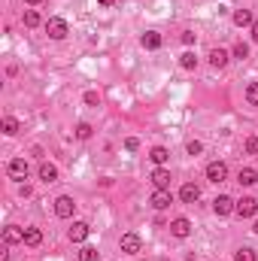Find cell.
<instances>
[{
  "label": "cell",
  "instance_id": "cell-1",
  "mask_svg": "<svg viewBox=\"0 0 258 261\" xmlns=\"http://www.w3.org/2000/svg\"><path fill=\"white\" fill-rule=\"evenodd\" d=\"M46 33H49L52 40H64V36L70 33V27H67L64 18H49V21H46Z\"/></svg>",
  "mask_w": 258,
  "mask_h": 261
},
{
  "label": "cell",
  "instance_id": "cell-2",
  "mask_svg": "<svg viewBox=\"0 0 258 261\" xmlns=\"http://www.w3.org/2000/svg\"><path fill=\"white\" fill-rule=\"evenodd\" d=\"M207 179L216 182V185L225 182V179H228V164H225V161H213V164H207Z\"/></svg>",
  "mask_w": 258,
  "mask_h": 261
},
{
  "label": "cell",
  "instance_id": "cell-3",
  "mask_svg": "<svg viewBox=\"0 0 258 261\" xmlns=\"http://www.w3.org/2000/svg\"><path fill=\"white\" fill-rule=\"evenodd\" d=\"M73 210H76V201H73L70 195H61V198L55 201V216H58V219H70Z\"/></svg>",
  "mask_w": 258,
  "mask_h": 261
},
{
  "label": "cell",
  "instance_id": "cell-4",
  "mask_svg": "<svg viewBox=\"0 0 258 261\" xmlns=\"http://www.w3.org/2000/svg\"><path fill=\"white\" fill-rule=\"evenodd\" d=\"M149 204H152L155 210H167V207L173 204V195H170V189H155V192H152V198H149Z\"/></svg>",
  "mask_w": 258,
  "mask_h": 261
},
{
  "label": "cell",
  "instance_id": "cell-5",
  "mask_svg": "<svg viewBox=\"0 0 258 261\" xmlns=\"http://www.w3.org/2000/svg\"><path fill=\"white\" fill-rule=\"evenodd\" d=\"M119 246H122V252H125V255H137V252H140V246H143V240H140V234H134V231H131V234H122V243H119Z\"/></svg>",
  "mask_w": 258,
  "mask_h": 261
},
{
  "label": "cell",
  "instance_id": "cell-6",
  "mask_svg": "<svg viewBox=\"0 0 258 261\" xmlns=\"http://www.w3.org/2000/svg\"><path fill=\"white\" fill-rule=\"evenodd\" d=\"M234 213H237L240 219L255 216V213H258V201H255V198H240V201H237V207H234Z\"/></svg>",
  "mask_w": 258,
  "mask_h": 261
},
{
  "label": "cell",
  "instance_id": "cell-7",
  "mask_svg": "<svg viewBox=\"0 0 258 261\" xmlns=\"http://www.w3.org/2000/svg\"><path fill=\"white\" fill-rule=\"evenodd\" d=\"M234 207H237V201L228 198V195H219V198L213 201V213H216V216H228V213H234Z\"/></svg>",
  "mask_w": 258,
  "mask_h": 261
},
{
  "label": "cell",
  "instance_id": "cell-8",
  "mask_svg": "<svg viewBox=\"0 0 258 261\" xmlns=\"http://www.w3.org/2000/svg\"><path fill=\"white\" fill-rule=\"evenodd\" d=\"M88 234H91V225L88 222H73V228H70V243H85L88 240Z\"/></svg>",
  "mask_w": 258,
  "mask_h": 261
},
{
  "label": "cell",
  "instance_id": "cell-9",
  "mask_svg": "<svg viewBox=\"0 0 258 261\" xmlns=\"http://www.w3.org/2000/svg\"><path fill=\"white\" fill-rule=\"evenodd\" d=\"M27 173H30V167H27L24 158H12L9 161V176L12 179H27Z\"/></svg>",
  "mask_w": 258,
  "mask_h": 261
},
{
  "label": "cell",
  "instance_id": "cell-10",
  "mask_svg": "<svg viewBox=\"0 0 258 261\" xmlns=\"http://www.w3.org/2000/svg\"><path fill=\"white\" fill-rule=\"evenodd\" d=\"M149 179H152L155 189H170V170H167V167H155Z\"/></svg>",
  "mask_w": 258,
  "mask_h": 261
},
{
  "label": "cell",
  "instance_id": "cell-11",
  "mask_svg": "<svg viewBox=\"0 0 258 261\" xmlns=\"http://www.w3.org/2000/svg\"><path fill=\"white\" fill-rule=\"evenodd\" d=\"M170 234H173V237H189V234H192V222H189L186 216L173 219V222H170Z\"/></svg>",
  "mask_w": 258,
  "mask_h": 261
},
{
  "label": "cell",
  "instance_id": "cell-12",
  "mask_svg": "<svg viewBox=\"0 0 258 261\" xmlns=\"http://www.w3.org/2000/svg\"><path fill=\"white\" fill-rule=\"evenodd\" d=\"M179 198H182V204H195V201L201 198V189H198L195 182H186V185L179 189Z\"/></svg>",
  "mask_w": 258,
  "mask_h": 261
},
{
  "label": "cell",
  "instance_id": "cell-13",
  "mask_svg": "<svg viewBox=\"0 0 258 261\" xmlns=\"http://www.w3.org/2000/svg\"><path fill=\"white\" fill-rule=\"evenodd\" d=\"M231 21H234L237 27H249V24H255V18H252V12H249V9H234Z\"/></svg>",
  "mask_w": 258,
  "mask_h": 261
},
{
  "label": "cell",
  "instance_id": "cell-14",
  "mask_svg": "<svg viewBox=\"0 0 258 261\" xmlns=\"http://www.w3.org/2000/svg\"><path fill=\"white\" fill-rule=\"evenodd\" d=\"M140 43H143V49L155 52V49H161V33H155V30H146V33L140 36Z\"/></svg>",
  "mask_w": 258,
  "mask_h": 261
},
{
  "label": "cell",
  "instance_id": "cell-15",
  "mask_svg": "<svg viewBox=\"0 0 258 261\" xmlns=\"http://www.w3.org/2000/svg\"><path fill=\"white\" fill-rule=\"evenodd\" d=\"M3 243H6V246H12V243H24V231L15 228V225H9V228L3 231Z\"/></svg>",
  "mask_w": 258,
  "mask_h": 261
},
{
  "label": "cell",
  "instance_id": "cell-16",
  "mask_svg": "<svg viewBox=\"0 0 258 261\" xmlns=\"http://www.w3.org/2000/svg\"><path fill=\"white\" fill-rule=\"evenodd\" d=\"M228 58H231V55H228L225 49H213V52H210V64H213L216 70H222V67L228 64Z\"/></svg>",
  "mask_w": 258,
  "mask_h": 261
},
{
  "label": "cell",
  "instance_id": "cell-17",
  "mask_svg": "<svg viewBox=\"0 0 258 261\" xmlns=\"http://www.w3.org/2000/svg\"><path fill=\"white\" fill-rule=\"evenodd\" d=\"M40 179H43V182H55V179H58V167L49 164V161H43V164H40Z\"/></svg>",
  "mask_w": 258,
  "mask_h": 261
},
{
  "label": "cell",
  "instance_id": "cell-18",
  "mask_svg": "<svg viewBox=\"0 0 258 261\" xmlns=\"http://www.w3.org/2000/svg\"><path fill=\"white\" fill-rule=\"evenodd\" d=\"M149 158H152V161H155V164H158V167H164V164H167V161H170V152H167V149H164V146H155V149H152V152H149Z\"/></svg>",
  "mask_w": 258,
  "mask_h": 261
},
{
  "label": "cell",
  "instance_id": "cell-19",
  "mask_svg": "<svg viewBox=\"0 0 258 261\" xmlns=\"http://www.w3.org/2000/svg\"><path fill=\"white\" fill-rule=\"evenodd\" d=\"M43 243V231L40 228H24V246H40Z\"/></svg>",
  "mask_w": 258,
  "mask_h": 261
},
{
  "label": "cell",
  "instance_id": "cell-20",
  "mask_svg": "<svg viewBox=\"0 0 258 261\" xmlns=\"http://www.w3.org/2000/svg\"><path fill=\"white\" fill-rule=\"evenodd\" d=\"M237 182H240V185H255V182H258V173L252 170V167H243V170L237 173Z\"/></svg>",
  "mask_w": 258,
  "mask_h": 261
},
{
  "label": "cell",
  "instance_id": "cell-21",
  "mask_svg": "<svg viewBox=\"0 0 258 261\" xmlns=\"http://www.w3.org/2000/svg\"><path fill=\"white\" fill-rule=\"evenodd\" d=\"M179 67H182V70H195V67H198V55H195V52H182V55H179Z\"/></svg>",
  "mask_w": 258,
  "mask_h": 261
},
{
  "label": "cell",
  "instance_id": "cell-22",
  "mask_svg": "<svg viewBox=\"0 0 258 261\" xmlns=\"http://www.w3.org/2000/svg\"><path fill=\"white\" fill-rule=\"evenodd\" d=\"M18 128H21V125H18V119H12V116H6V119H3V134H6V137L18 134Z\"/></svg>",
  "mask_w": 258,
  "mask_h": 261
},
{
  "label": "cell",
  "instance_id": "cell-23",
  "mask_svg": "<svg viewBox=\"0 0 258 261\" xmlns=\"http://www.w3.org/2000/svg\"><path fill=\"white\" fill-rule=\"evenodd\" d=\"M234 261H258V255H255V249L243 246V249H237V252H234Z\"/></svg>",
  "mask_w": 258,
  "mask_h": 261
},
{
  "label": "cell",
  "instance_id": "cell-24",
  "mask_svg": "<svg viewBox=\"0 0 258 261\" xmlns=\"http://www.w3.org/2000/svg\"><path fill=\"white\" fill-rule=\"evenodd\" d=\"M97 258H100V252L94 246H82L79 249V261H97Z\"/></svg>",
  "mask_w": 258,
  "mask_h": 261
},
{
  "label": "cell",
  "instance_id": "cell-25",
  "mask_svg": "<svg viewBox=\"0 0 258 261\" xmlns=\"http://www.w3.org/2000/svg\"><path fill=\"white\" fill-rule=\"evenodd\" d=\"M40 24V12L36 9H24V27H36Z\"/></svg>",
  "mask_w": 258,
  "mask_h": 261
},
{
  "label": "cell",
  "instance_id": "cell-26",
  "mask_svg": "<svg viewBox=\"0 0 258 261\" xmlns=\"http://www.w3.org/2000/svg\"><path fill=\"white\" fill-rule=\"evenodd\" d=\"M91 134H94V128H91L88 122H79V125H76V137H79V140H88Z\"/></svg>",
  "mask_w": 258,
  "mask_h": 261
},
{
  "label": "cell",
  "instance_id": "cell-27",
  "mask_svg": "<svg viewBox=\"0 0 258 261\" xmlns=\"http://www.w3.org/2000/svg\"><path fill=\"white\" fill-rule=\"evenodd\" d=\"M234 58L246 61V58H249V46H246V43H237V46H234Z\"/></svg>",
  "mask_w": 258,
  "mask_h": 261
},
{
  "label": "cell",
  "instance_id": "cell-28",
  "mask_svg": "<svg viewBox=\"0 0 258 261\" xmlns=\"http://www.w3.org/2000/svg\"><path fill=\"white\" fill-rule=\"evenodd\" d=\"M246 100H249V103H255V106H258V82H252V85L246 88Z\"/></svg>",
  "mask_w": 258,
  "mask_h": 261
},
{
  "label": "cell",
  "instance_id": "cell-29",
  "mask_svg": "<svg viewBox=\"0 0 258 261\" xmlns=\"http://www.w3.org/2000/svg\"><path fill=\"white\" fill-rule=\"evenodd\" d=\"M85 103L88 106H100V94L97 91H85Z\"/></svg>",
  "mask_w": 258,
  "mask_h": 261
},
{
  "label": "cell",
  "instance_id": "cell-30",
  "mask_svg": "<svg viewBox=\"0 0 258 261\" xmlns=\"http://www.w3.org/2000/svg\"><path fill=\"white\" fill-rule=\"evenodd\" d=\"M186 152H189V155H201V152H204V143H198V140H192V143L186 146Z\"/></svg>",
  "mask_w": 258,
  "mask_h": 261
},
{
  "label": "cell",
  "instance_id": "cell-31",
  "mask_svg": "<svg viewBox=\"0 0 258 261\" xmlns=\"http://www.w3.org/2000/svg\"><path fill=\"white\" fill-rule=\"evenodd\" d=\"M246 155H258V137H249L246 140Z\"/></svg>",
  "mask_w": 258,
  "mask_h": 261
},
{
  "label": "cell",
  "instance_id": "cell-32",
  "mask_svg": "<svg viewBox=\"0 0 258 261\" xmlns=\"http://www.w3.org/2000/svg\"><path fill=\"white\" fill-rule=\"evenodd\" d=\"M179 40H182L186 46H195V40H198V36H195V30H182V36H179Z\"/></svg>",
  "mask_w": 258,
  "mask_h": 261
},
{
  "label": "cell",
  "instance_id": "cell-33",
  "mask_svg": "<svg viewBox=\"0 0 258 261\" xmlns=\"http://www.w3.org/2000/svg\"><path fill=\"white\" fill-rule=\"evenodd\" d=\"M125 149H128V152H137V149H140V140H137V137H128V140H125Z\"/></svg>",
  "mask_w": 258,
  "mask_h": 261
},
{
  "label": "cell",
  "instance_id": "cell-34",
  "mask_svg": "<svg viewBox=\"0 0 258 261\" xmlns=\"http://www.w3.org/2000/svg\"><path fill=\"white\" fill-rule=\"evenodd\" d=\"M252 40H255V43H258V21H255V24H252Z\"/></svg>",
  "mask_w": 258,
  "mask_h": 261
},
{
  "label": "cell",
  "instance_id": "cell-35",
  "mask_svg": "<svg viewBox=\"0 0 258 261\" xmlns=\"http://www.w3.org/2000/svg\"><path fill=\"white\" fill-rule=\"evenodd\" d=\"M97 3H100V6H113L116 0H97Z\"/></svg>",
  "mask_w": 258,
  "mask_h": 261
},
{
  "label": "cell",
  "instance_id": "cell-36",
  "mask_svg": "<svg viewBox=\"0 0 258 261\" xmlns=\"http://www.w3.org/2000/svg\"><path fill=\"white\" fill-rule=\"evenodd\" d=\"M24 3H30V6H36V3H43V0H24Z\"/></svg>",
  "mask_w": 258,
  "mask_h": 261
},
{
  "label": "cell",
  "instance_id": "cell-37",
  "mask_svg": "<svg viewBox=\"0 0 258 261\" xmlns=\"http://www.w3.org/2000/svg\"><path fill=\"white\" fill-rule=\"evenodd\" d=\"M252 231H255V234H258V219H255V228H252Z\"/></svg>",
  "mask_w": 258,
  "mask_h": 261
}]
</instances>
